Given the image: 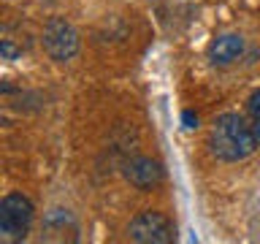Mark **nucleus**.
Masks as SVG:
<instances>
[{
	"label": "nucleus",
	"mask_w": 260,
	"mask_h": 244,
	"mask_svg": "<svg viewBox=\"0 0 260 244\" xmlns=\"http://www.w3.org/2000/svg\"><path fill=\"white\" fill-rule=\"evenodd\" d=\"M260 146V141L252 133V125L247 117L236 111H225L214 117L209 128V149L217 160L222 163H239L247 160Z\"/></svg>",
	"instance_id": "1"
},
{
	"label": "nucleus",
	"mask_w": 260,
	"mask_h": 244,
	"mask_svg": "<svg viewBox=\"0 0 260 244\" xmlns=\"http://www.w3.org/2000/svg\"><path fill=\"white\" fill-rule=\"evenodd\" d=\"M36 223V206L27 195L8 193L0 198V244H19Z\"/></svg>",
	"instance_id": "2"
},
{
	"label": "nucleus",
	"mask_w": 260,
	"mask_h": 244,
	"mask_svg": "<svg viewBox=\"0 0 260 244\" xmlns=\"http://www.w3.org/2000/svg\"><path fill=\"white\" fill-rule=\"evenodd\" d=\"M41 44H44V52L52 57L54 63H71L81 49V38H79V30L73 27L68 19L52 16V19L44 24Z\"/></svg>",
	"instance_id": "3"
},
{
	"label": "nucleus",
	"mask_w": 260,
	"mask_h": 244,
	"mask_svg": "<svg viewBox=\"0 0 260 244\" xmlns=\"http://www.w3.org/2000/svg\"><path fill=\"white\" fill-rule=\"evenodd\" d=\"M127 236L138 244H171L176 239V228L162 211L146 209L130 220Z\"/></svg>",
	"instance_id": "4"
},
{
	"label": "nucleus",
	"mask_w": 260,
	"mask_h": 244,
	"mask_svg": "<svg viewBox=\"0 0 260 244\" xmlns=\"http://www.w3.org/2000/svg\"><path fill=\"white\" fill-rule=\"evenodd\" d=\"M122 174H125V179L136 187V190L146 193V190H154V187L166 179V168H162L160 160L146 158V155H138V158L125 163V171H122Z\"/></svg>",
	"instance_id": "5"
},
{
	"label": "nucleus",
	"mask_w": 260,
	"mask_h": 244,
	"mask_svg": "<svg viewBox=\"0 0 260 244\" xmlns=\"http://www.w3.org/2000/svg\"><path fill=\"white\" fill-rule=\"evenodd\" d=\"M244 49V36L239 33H222V36H217L214 41L209 44V63L214 65V68H228V65H233L236 60H241Z\"/></svg>",
	"instance_id": "6"
},
{
	"label": "nucleus",
	"mask_w": 260,
	"mask_h": 244,
	"mask_svg": "<svg viewBox=\"0 0 260 244\" xmlns=\"http://www.w3.org/2000/svg\"><path fill=\"white\" fill-rule=\"evenodd\" d=\"M247 114H249L252 133H255V138L260 141V87L249 95V101H247Z\"/></svg>",
	"instance_id": "7"
},
{
	"label": "nucleus",
	"mask_w": 260,
	"mask_h": 244,
	"mask_svg": "<svg viewBox=\"0 0 260 244\" xmlns=\"http://www.w3.org/2000/svg\"><path fill=\"white\" fill-rule=\"evenodd\" d=\"M0 57H3V60H19V57H22V49L16 46L14 41L3 38V41H0Z\"/></svg>",
	"instance_id": "8"
},
{
	"label": "nucleus",
	"mask_w": 260,
	"mask_h": 244,
	"mask_svg": "<svg viewBox=\"0 0 260 244\" xmlns=\"http://www.w3.org/2000/svg\"><path fill=\"white\" fill-rule=\"evenodd\" d=\"M184 122H187L184 128H190V130H192V128H198V117H192L190 111H184Z\"/></svg>",
	"instance_id": "9"
},
{
	"label": "nucleus",
	"mask_w": 260,
	"mask_h": 244,
	"mask_svg": "<svg viewBox=\"0 0 260 244\" xmlns=\"http://www.w3.org/2000/svg\"><path fill=\"white\" fill-rule=\"evenodd\" d=\"M0 89H6V84H0Z\"/></svg>",
	"instance_id": "10"
}]
</instances>
